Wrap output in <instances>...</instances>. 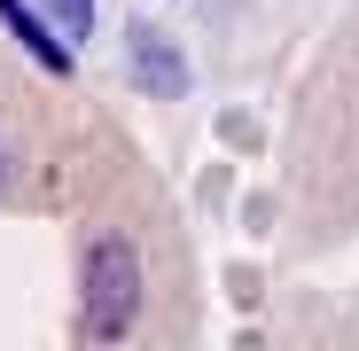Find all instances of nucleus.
<instances>
[{
    "instance_id": "obj_1",
    "label": "nucleus",
    "mask_w": 359,
    "mask_h": 351,
    "mask_svg": "<svg viewBox=\"0 0 359 351\" xmlns=\"http://www.w3.org/2000/svg\"><path fill=\"white\" fill-rule=\"evenodd\" d=\"M149 305V266L133 250V234L94 226L79 250V336L86 343H126Z\"/></svg>"
},
{
    "instance_id": "obj_2",
    "label": "nucleus",
    "mask_w": 359,
    "mask_h": 351,
    "mask_svg": "<svg viewBox=\"0 0 359 351\" xmlns=\"http://www.w3.org/2000/svg\"><path fill=\"white\" fill-rule=\"evenodd\" d=\"M126 63H133V86L149 94V102H180L196 86V71H188V55H180V39H164L156 24H133L126 32Z\"/></svg>"
},
{
    "instance_id": "obj_3",
    "label": "nucleus",
    "mask_w": 359,
    "mask_h": 351,
    "mask_svg": "<svg viewBox=\"0 0 359 351\" xmlns=\"http://www.w3.org/2000/svg\"><path fill=\"white\" fill-rule=\"evenodd\" d=\"M0 32H8V39L32 55L47 78H71V71H79V47L63 39V24H55L39 0H0Z\"/></svg>"
},
{
    "instance_id": "obj_4",
    "label": "nucleus",
    "mask_w": 359,
    "mask_h": 351,
    "mask_svg": "<svg viewBox=\"0 0 359 351\" xmlns=\"http://www.w3.org/2000/svg\"><path fill=\"white\" fill-rule=\"evenodd\" d=\"M39 8L63 24V39H71V47H86V39H94V24H102V8H94V0H39Z\"/></svg>"
},
{
    "instance_id": "obj_5",
    "label": "nucleus",
    "mask_w": 359,
    "mask_h": 351,
    "mask_svg": "<svg viewBox=\"0 0 359 351\" xmlns=\"http://www.w3.org/2000/svg\"><path fill=\"white\" fill-rule=\"evenodd\" d=\"M0 188H8V156H0Z\"/></svg>"
}]
</instances>
